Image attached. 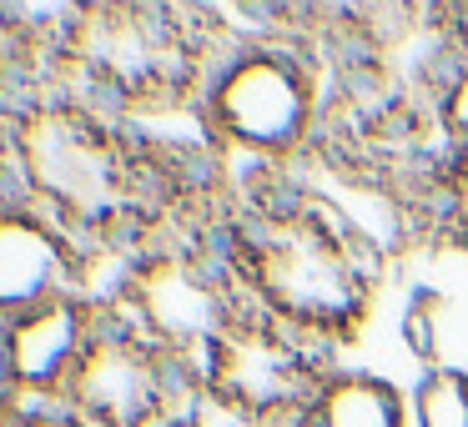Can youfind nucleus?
I'll return each instance as SVG.
<instances>
[{
	"mask_svg": "<svg viewBox=\"0 0 468 427\" xmlns=\"http://www.w3.org/2000/svg\"><path fill=\"white\" fill-rule=\"evenodd\" d=\"M307 427H413V402L388 377L337 372L317 382Z\"/></svg>",
	"mask_w": 468,
	"mask_h": 427,
	"instance_id": "nucleus-6",
	"label": "nucleus"
},
{
	"mask_svg": "<svg viewBox=\"0 0 468 427\" xmlns=\"http://www.w3.org/2000/svg\"><path fill=\"white\" fill-rule=\"evenodd\" d=\"M413 427H468V372L428 367L413 392Z\"/></svg>",
	"mask_w": 468,
	"mask_h": 427,
	"instance_id": "nucleus-7",
	"label": "nucleus"
},
{
	"mask_svg": "<svg viewBox=\"0 0 468 427\" xmlns=\"http://www.w3.org/2000/svg\"><path fill=\"white\" fill-rule=\"evenodd\" d=\"M438 126H443V136L458 146V151H468V61L453 71V81L443 86V96H438L433 106Z\"/></svg>",
	"mask_w": 468,
	"mask_h": 427,
	"instance_id": "nucleus-8",
	"label": "nucleus"
},
{
	"mask_svg": "<svg viewBox=\"0 0 468 427\" xmlns=\"http://www.w3.org/2000/svg\"><path fill=\"white\" fill-rule=\"evenodd\" d=\"M16 427H91L81 412H71L66 402H56V407H36V412H21V422Z\"/></svg>",
	"mask_w": 468,
	"mask_h": 427,
	"instance_id": "nucleus-9",
	"label": "nucleus"
},
{
	"mask_svg": "<svg viewBox=\"0 0 468 427\" xmlns=\"http://www.w3.org/2000/svg\"><path fill=\"white\" fill-rule=\"evenodd\" d=\"M11 151L31 206L61 222L71 236L116 232L142 206L136 146L76 101H46L11 121Z\"/></svg>",
	"mask_w": 468,
	"mask_h": 427,
	"instance_id": "nucleus-2",
	"label": "nucleus"
},
{
	"mask_svg": "<svg viewBox=\"0 0 468 427\" xmlns=\"http://www.w3.org/2000/svg\"><path fill=\"white\" fill-rule=\"evenodd\" d=\"M81 246L36 206H0V327L76 292Z\"/></svg>",
	"mask_w": 468,
	"mask_h": 427,
	"instance_id": "nucleus-5",
	"label": "nucleus"
},
{
	"mask_svg": "<svg viewBox=\"0 0 468 427\" xmlns=\"http://www.w3.org/2000/svg\"><path fill=\"white\" fill-rule=\"evenodd\" d=\"M16 422H21V412H16V407L5 402V397H0V427H16Z\"/></svg>",
	"mask_w": 468,
	"mask_h": 427,
	"instance_id": "nucleus-11",
	"label": "nucleus"
},
{
	"mask_svg": "<svg viewBox=\"0 0 468 427\" xmlns=\"http://www.w3.org/2000/svg\"><path fill=\"white\" fill-rule=\"evenodd\" d=\"M448 182H453V222L463 226V236H468V151L453 156V172H448Z\"/></svg>",
	"mask_w": 468,
	"mask_h": 427,
	"instance_id": "nucleus-10",
	"label": "nucleus"
},
{
	"mask_svg": "<svg viewBox=\"0 0 468 427\" xmlns=\"http://www.w3.org/2000/svg\"><path fill=\"white\" fill-rule=\"evenodd\" d=\"M96 332H101V312L81 292L56 297L0 327V377L16 412L66 402Z\"/></svg>",
	"mask_w": 468,
	"mask_h": 427,
	"instance_id": "nucleus-4",
	"label": "nucleus"
},
{
	"mask_svg": "<svg viewBox=\"0 0 468 427\" xmlns=\"http://www.w3.org/2000/svg\"><path fill=\"white\" fill-rule=\"evenodd\" d=\"M232 256L247 297L297 337H343L363 322L373 297L378 246H367L343 212L333 216L317 196L282 216H247Z\"/></svg>",
	"mask_w": 468,
	"mask_h": 427,
	"instance_id": "nucleus-1",
	"label": "nucleus"
},
{
	"mask_svg": "<svg viewBox=\"0 0 468 427\" xmlns=\"http://www.w3.org/2000/svg\"><path fill=\"white\" fill-rule=\"evenodd\" d=\"M202 116L217 141L277 166L303 151L317 131L313 66L272 41L242 46L207 76Z\"/></svg>",
	"mask_w": 468,
	"mask_h": 427,
	"instance_id": "nucleus-3",
	"label": "nucleus"
}]
</instances>
